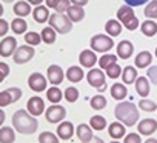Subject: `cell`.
I'll return each instance as SVG.
<instances>
[{
    "label": "cell",
    "instance_id": "8d00e7d4",
    "mask_svg": "<svg viewBox=\"0 0 157 143\" xmlns=\"http://www.w3.org/2000/svg\"><path fill=\"white\" fill-rule=\"evenodd\" d=\"M23 37H25L26 45H29V46H37V45L42 42V36H40L39 32H34V31L26 32V36H23Z\"/></svg>",
    "mask_w": 157,
    "mask_h": 143
},
{
    "label": "cell",
    "instance_id": "30bf717a",
    "mask_svg": "<svg viewBox=\"0 0 157 143\" xmlns=\"http://www.w3.org/2000/svg\"><path fill=\"white\" fill-rule=\"evenodd\" d=\"M63 77H66V76L63 74V69H62L59 65H51V66H48L46 79H48V82H49L51 85H54V86L60 85V83L63 82Z\"/></svg>",
    "mask_w": 157,
    "mask_h": 143
},
{
    "label": "cell",
    "instance_id": "f1b7e54d",
    "mask_svg": "<svg viewBox=\"0 0 157 143\" xmlns=\"http://www.w3.org/2000/svg\"><path fill=\"white\" fill-rule=\"evenodd\" d=\"M122 79L125 85H131L137 80V69L134 66H125L123 73H122Z\"/></svg>",
    "mask_w": 157,
    "mask_h": 143
},
{
    "label": "cell",
    "instance_id": "5bb4252c",
    "mask_svg": "<svg viewBox=\"0 0 157 143\" xmlns=\"http://www.w3.org/2000/svg\"><path fill=\"white\" fill-rule=\"evenodd\" d=\"M75 135L78 137V140H80L82 143H88V141L94 137V134H93V128L88 126L86 123H80V125L75 128Z\"/></svg>",
    "mask_w": 157,
    "mask_h": 143
},
{
    "label": "cell",
    "instance_id": "4dcf8cb0",
    "mask_svg": "<svg viewBox=\"0 0 157 143\" xmlns=\"http://www.w3.org/2000/svg\"><path fill=\"white\" fill-rule=\"evenodd\" d=\"M40 36H42V42H45L46 45H52V43L56 42L57 32H56V29H54V28L46 26V28H43V29H42Z\"/></svg>",
    "mask_w": 157,
    "mask_h": 143
},
{
    "label": "cell",
    "instance_id": "ffe728a7",
    "mask_svg": "<svg viewBox=\"0 0 157 143\" xmlns=\"http://www.w3.org/2000/svg\"><path fill=\"white\" fill-rule=\"evenodd\" d=\"M65 76H66V79L71 83H78L80 80H83V77H85V74H83V71H82L80 66H69L68 71L65 73Z\"/></svg>",
    "mask_w": 157,
    "mask_h": 143
},
{
    "label": "cell",
    "instance_id": "94428289",
    "mask_svg": "<svg viewBox=\"0 0 157 143\" xmlns=\"http://www.w3.org/2000/svg\"><path fill=\"white\" fill-rule=\"evenodd\" d=\"M111 143H120V141H117V140H114V141H111Z\"/></svg>",
    "mask_w": 157,
    "mask_h": 143
},
{
    "label": "cell",
    "instance_id": "6f0895ef",
    "mask_svg": "<svg viewBox=\"0 0 157 143\" xmlns=\"http://www.w3.org/2000/svg\"><path fill=\"white\" fill-rule=\"evenodd\" d=\"M143 143H157V138H152V137H149L148 140H145Z\"/></svg>",
    "mask_w": 157,
    "mask_h": 143
},
{
    "label": "cell",
    "instance_id": "e575fe53",
    "mask_svg": "<svg viewBox=\"0 0 157 143\" xmlns=\"http://www.w3.org/2000/svg\"><path fill=\"white\" fill-rule=\"evenodd\" d=\"M117 63V55L114 54H103L99 60V65H100V69H106L108 66Z\"/></svg>",
    "mask_w": 157,
    "mask_h": 143
},
{
    "label": "cell",
    "instance_id": "7c38bea8",
    "mask_svg": "<svg viewBox=\"0 0 157 143\" xmlns=\"http://www.w3.org/2000/svg\"><path fill=\"white\" fill-rule=\"evenodd\" d=\"M137 131L140 135H151L157 131V122L154 119H143L137 123Z\"/></svg>",
    "mask_w": 157,
    "mask_h": 143
},
{
    "label": "cell",
    "instance_id": "d6a6232c",
    "mask_svg": "<svg viewBox=\"0 0 157 143\" xmlns=\"http://www.w3.org/2000/svg\"><path fill=\"white\" fill-rule=\"evenodd\" d=\"M106 99L102 96V94H97V96H94L91 100H90V105H91V108L93 109H96V111H100V109H105L106 108Z\"/></svg>",
    "mask_w": 157,
    "mask_h": 143
},
{
    "label": "cell",
    "instance_id": "4fadbf2b",
    "mask_svg": "<svg viewBox=\"0 0 157 143\" xmlns=\"http://www.w3.org/2000/svg\"><path fill=\"white\" fill-rule=\"evenodd\" d=\"M78 62H80L82 66L85 68H93L99 60H97V55L93 49H85L80 52V55H78Z\"/></svg>",
    "mask_w": 157,
    "mask_h": 143
},
{
    "label": "cell",
    "instance_id": "681fc988",
    "mask_svg": "<svg viewBox=\"0 0 157 143\" xmlns=\"http://www.w3.org/2000/svg\"><path fill=\"white\" fill-rule=\"evenodd\" d=\"M139 23H140V22H139V19H137V17H134L132 20H129V22H128V23H125L123 26H125L128 31H134V29H137Z\"/></svg>",
    "mask_w": 157,
    "mask_h": 143
},
{
    "label": "cell",
    "instance_id": "ac0fdd59",
    "mask_svg": "<svg viewBox=\"0 0 157 143\" xmlns=\"http://www.w3.org/2000/svg\"><path fill=\"white\" fill-rule=\"evenodd\" d=\"M57 135L62 140H69L74 135V125L71 122H62L57 126Z\"/></svg>",
    "mask_w": 157,
    "mask_h": 143
},
{
    "label": "cell",
    "instance_id": "7bdbcfd3",
    "mask_svg": "<svg viewBox=\"0 0 157 143\" xmlns=\"http://www.w3.org/2000/svg\"><path fill=\"white\" fill-rule=\"evenodd\" d=\"M69 6H71V0H60V2L57 3V6H56L54 9H56V13H62V14H65V13L68 11Z\"/></svg>",
    "mask_w": 157,
    "mask_h": 143
},
{
    "label": "cell",
    "instance_id": "8fae6325",
    "mask_svg": "<svg viewBox=\"0 0 157 143\" xmlns=\"http://www.w3.org/2000/svg\"><path fill=\"white\" fill-rule=\"evenodd\" d=\"M26 111L31 115H34V117L42 115L45 112V102H43V99L42 97H37V96L36 97H31L28 100V103H26Z\"/></svg>",
    "mask_w": 157,
    "mask_h": 143
},
{
    "label": "cell",
    "instance_id": "4316f807",
    "mask_svg": "<svg viewBox=\"0 0 157 143\" xmlns=\"http://www.w3.org/2000/svg\"><path fill=\"white\" fill-rule=\"evenodd\" d=\"M14 14L16 16H19V17H26L28 14H31L33 13V9H31V6H29V3L26 2V0H20V2H17L16 5H14Z\"/></svg>",
    "mask_w": 157,
    "mask_h": 143
},
{
    "label": "cell",
    "instance_id": "52a82bcc",
    "mask_svg": "<svg viewBox=\"0 0 157 143\" xmlns=\"http://www.w3.org/2000/svg\"><path fill=\"white\" fill-rule=\"evenodd\" d=\"M45 117H46L48 123H59L66 117V109L60 105H51L45 111Z\"/></svg>",
    "mask_w": 157,
    "mask_h": 143
},
{
    "label": "cell",
    "instance_id": "db71d44e",
    "mask_svg": "<svg viewBox=\"0 0 157 143\" xmlns=\"http://www.w3.org/2000/svg\"><path fill=\"white\" fill-rule=\"evenodd\" d=\"M5 119H6V115H5V111L0 108V126L3 125V122H5Z\"/></svg>",
    "mask_w": 157,
    "mask_h": 143
},
{
    "label": "cell",
    "instance_id": "c3c4849f",
    "mask_svg": "<svg viewBox=\"0 0 157 143\" xmlns=\"http://www.w3.org/2000/svg\"><path fill=\"white\" fill-rule=\"evenodd\" d=\"M8 91H10V94L13 96V100H14V102H17V100L22 97V89L17 88V86H14V88H8Z\"/></svg>",
    "mask_w": 157,
    "mask_h": 143
},
{
    "label": "cell",
    "instance_id": "5b68a950",
    "mask_svg": "<svg viewBox=\"0 0 157 143\" xmlns=\"http://www.w3.org/2000/svg\"><path fill=\"white\" fill-rule=\"evenodd\" d=\"M86 80L88 83L93 86V88H97L100 91L105 89V80H106V74L103 73V71L99 68H93L88 71V74H86Z\"/></svg>",
    "mask_w": 157,
    "mask_h": 143
},
{
    "label": "cell",
    "instance_id": "cb8c5ba5",
    "mask_svg": "<svg viewBox=\"0 0 157 143\" xmlns=\"http://www.w3.org/2000/svg\"><path fill=\"white\" fill-rule=\"evenodd\" d=\"M140 31H142V34L146 36V37H154V36L157 34V23H155L154 20H151V19H146V20L140 25Z\"/></svg>",
    "mask_w": 157,
    "mask_h": 143
},
{
    "label": "cell",
    "instance_id": "9a60e30c",
    "mask_svg": "<svg viewBox=\"0 0 157 143\" xmlns=\"http://www.w3.org/2000/svg\"><path fill=\"white\" fill-rule=\"evenodd\" d=\"M134 52V46L129 40H122L117 45V57H120L122 60H128Z\"/></svg>",
    "mask_w": 157,
    "mask_h": 143
},
{
    "label": "cell",
    "instance_id": "277c9868",
    "mask_svg": "<svg viewBox=\"0 0 157 143\" xmlns=\"http://www.w3.org/2000/svg\"><path fill=\"white\" fill-rule=\"evenodd\" d=\"M90 46L93 48L94 52H103V54H106L109 49H113V46H114V40H113V37H109V36H105V34H96V36L91 37Z\"/></svg>",
    "mask_w": 157,
    "mask_h": 143
},
{
    "label": "cell",
    "instance_id": "f5cc1de1",
    "mask_svg": "<svg viewBox=\"0 0 157 143\" xmlns=\"http://www.w3.org/2000/svg\"><path fill=\"white\" fill-rule=\"evenodd\" d=\"M45 2H46V6L48 8H56L60 0H45Z\"/></svg>",
    "mask_w": 157,
    "mask_h": 143
},
{
    "label": "cell",
    "instance_id": "e0dca14e",
    "mask_svg": "<svg viewBox=\"0 0 157 143\" xmlns=\"http://www.w3.org/2000/svg\"><path fill=\"white\" fill-rule=\"evenodd\" d=\"M134 17H136L134 9H132V6H129V5H122V6L119 8V11H117V20H119L122 25L128 23V22L132 20Z\"/></svg>",
    "mask_w": 157,
    "mask_h": 143
},
{
    "label": "cell",
    "instance_id": "f6af8a7d",
    "mask_svg": "<svg viewBox=\"0 0 157 143\" xmlns=\"http://www.w3.org/2000/svg\"><path fill=\"white\" fill-rule=\"evenodd\" d=\"M10 74V66L5 62H0V83H2Z\"/></svg>",
    "mask_w": 157,
    "mask_h": 143
},
{
    "label": "cell",
    "instance_id": "b9f144b4",
    "mask_svg": "<svg viewBox=\"0 0 157 143\" xmlns=\"http://www.w3.org/2000/svg\"><path fill=\"white\" fill-rule=\"evenodd\" d=\"M11 103H14V100H13V96L10 94L8 89L0 92V108H5V106H8Z\"/></svg>",
    "mask_w": 157,
    "mask_h": 143
},
{
    "label": "cell",
    "instance_id": "6125c7cd",
    "mask_svg": "<svg viewBox=\"0 0 157 143\" xmlns=\"http://www.w3.org/2000/svg\"><path fill=\"white\" fill-rule=\"evenodd\" d=\"M155 57H157V48H155Z\"/></svg>",
    "mask_w": 157,
    "mask_h": 143
},
{
    "label": "cell",
    "instance_id": "7402d4cb",
    "mask_svg": "<svg viewBox=\"0 0 157 143\" xmlns=\"http://www.w3.org/2000/svg\"><path fill=\"white\" fill-rule=\"evenodd\" d=\"M33 17L37 23H45L49 20V11H48V6H43V5H39L33 9Z\"/></svg>",
    "mask_w": 157,
    "mask_h": 143
},
{
    "label": "cell",
    "instance_id": "7dc6e473",
    "mask_svg": "<svg viewBox=\"0 0 157 143\" xmlns=\"http://www.w3.org/2000/svg\"><path fill=\"white\" fill-rule=\"evenodd\" d=\"M10 28H11V25H10L6 20L0 19V37H2V36H6L8 31H10Z\"/></svg>",
    "mask_w": 157,
    "mask_h": 143
},
{
    "label": "cell",
    "instance_id": "d6986e66",
    "mask_svg": "<svg viewBox=\"0 0 157 143\" xmlns=\"http://www.w3.org/2000/svg\"><path fill=\"white\" fill-rule=\"evenodd\" d=\"M151 62H152V54H151L149 51H140V52L136 55V58H134V63H136V66H137L139 69L148 68V66L151 65Z\"/></svg>",
    "mask_w": 157,
    "mask_h": 143
},
{
    "label": "cell",
    "instance_id": "83f0119b",
    "mask_svg": "<svg viewBox=\"0 0 157 143\" xmlns=\"http://www.w3.org/2000/svg\"><path fill=\"white\" fill-rule=\"evenodd\" d=\"M105 31H106L108 36L116 37V36H119V34L122 32V23H120L119 20H116V19H111V20L106 22V25H105Z\"/></svg>",
    "mask_w": 157,
    "mask_h": 143
},
{
    "label": "cell",
    "instance_id": "836d02e7",
    "mask_svg": "<svg viewBox=\"0 0 157 143\" xmlns=\"http://www.w3.org/2000/svg\"><path fill=\"white\" fill-rule=\"evenodd\" d=\"M90 126H91L94 131H102V129L106 128V120H105V117H102V115H93V117L90 119Z\"/></svg>",
    "mask_w": 157,
    "mask_h": 143
},
{
    "label": "cell",
    "instance_id": "d4e9b609",
    "mask_svg": "<svg viewBox=\"0 0 157 143\" xmlns=\"http://www.w3.org/2000/svg\"><path fill=\"white\" fill-rule=\"evenodd\" d=\"M109 92H111V97L116 99V100H123L128 96V89H126V86L123 83H114L111 86Z\"/></svg>",
    "mask_w": 157,
    "mask_h": 143
},
{
    "label": "cell",
    "instance_id": "ab89813d",
    "mask_svg": "<svg viewBox=\"0 0 157 143\" xmlns=\"http://www.w3.org/2000/svg\"><path fill=\"white\" fill-rule=\"evenodd\" d=\"M105 71H106V76H108L109 79H117V77H120V76H122V73H123L122 68H120L117 63H114V65L108 66Z\"/></svg>",
    "mask_w": 157,
    "mask_h": 143
},
{
    "label": "cell",
    "instance_id": "1f68e13d",
    "mask_svg": "<svg viewBox=\"0 0 157 143\" xmlns=\"http://www.w3.org/2000/svg\"><path fill=\"white\" fill-rule=\"evenodd\" d=\"M46 97L51 103H59L62 99H63V92L59 89V86H51L48 91H46Z\"/></svg>",
    "mask_w": 157,
    "mask_h": 143
},
{
    "label": "cell",
    "instance_id": "7a4b0ae2",
    "mask_svg": "<svg viewBox=\"0 0 157 143\" xmlns=\"http://www.w3.org/2000/svg\"><path fill=\"white\" fill-rule=\"evenodd\" d=\"M114 115L125 126H134L140 117L139 109L132 102H120L114 109Z\"/></svg>",
    "mask_w": 157,
    "mask_h": 143
},
{
    "label": "cell",
    "instance_id": "9c48e42d",
    "mask_svg": "<svg viewBox=\"0 0 157 143\" xmlns=\"http://www.w3.org/2000/svg\"><path fill=\"white\" fill-rule=\"evenodd\" d=\"M28 85L33 91L36 92H42L46 89V85H48V79L45 76H42L40 73H33L28 79Z\"/></svg>",
    "mask_w": 157,
    "mask_h": 143
},
{
    "label": "cell",
    "instance_id": "2e32d148",
    "mask_svg": "<svg viewBox=\"0 0 157 143\" xmlns=\"http://www.w3.org/2000/svg\"><path fill=\"white\" fill-rule=\"evenodd\" d=\"M136 85V91H137V94L140 96V97H148L149 96V91H151V82H149V79L148 77H137V80L134 82Z\"/></svg>",
    "mask_w": 157,
    "mask_h": 143
},
{
    "label": "cell",
    "instance_id": "60d3db41",
    "mask_svg": "<svg viewBox=\"0 0 157 143\" xmlns=\"http://www.w3.org/2000/svg\"><path fill=\"white\" fill-rule=\"evenodd\" d=\"M65 99H66V102L74 103V102L78 99V91H77V88H74V86H68V88L65 89Z\"/></svg>",
    "mask_w": 157,
    "mask_h": 143
},
{
    "label": "cell",
    "instance_id": "d590c367",
    "mask_svg": "<svg viewBox=\"0 0 157 143\" xmlns=\"http://www.w3.org/2000/svg\"><path fill=\"white\" fill-rule=\"evenodd\" d=\"M146 19H157V0H151V2L146 5L145 11H143Z\"/></svg>",
    "mask_w": 157,
    "mask_h": 143
},
{
    "label": "cell",
    "instance_id": "816d5d0a",
    "mask_svg": "<svg viewBox=\"0 0 157 143\" xmlns=\"http://www.w3.org/2000/svg\"><path fill=\"white\" fill-rule=\"evenodd\" d=\"M88 2L90 0H71V5H75V6H85V5H88Z\"/></svg>",
    "mask_w": 157,
    "mask_h": 143
},
{
    "label": "cell",
    "instance_id": "11a10c76",
    "mask_svg": "<svg viewBox=\"0 0 157 143\" xmlns=\"http://www.w3.org/2000/svg\"><path fill=\"white\" fill-rule=\"evenodd\" d=\"M88 143H105V141H103L100 137H96V135H94V137H93V138H91Z\"/></svg>",
    "mask_w": 157,
    "mask_h": 143
},
{
    "label": "cell",
    "instance_id": "74e56055",
    "mask_svg": "<svg viewBox=\"0 0 157 143\" xmlns=\"http://www.w3.org/2000/svg\"><path fill=\"white\" fill-rule=\"evenodd\" d=\"M139 109H142V111H145V112H154V111L157 109V105H155V102H152V100L142 99V100L139 102Z\"/></svg>",
    "mask_w": 157,
    "mask_h": 143
},
{
    "label": "cell",
    "instance_id": "9f6ffc18",
    "mask_svg": "<svg viewBox=\"0 0 157 143\" xmlns=\"http://www.w3.org/2000/svg\"><path fill=\"white\" fill-rule=\"evenodd\" d=\"M26 2H28L29 5H36V6H39V5H42L43 0H26Z\"/></svg>",
    "mask_w": 157,
    "mask_h": 143
},
{
    "label": "cell",
    "instance_id": "44dd1931",
    "mask_svg": "<svg viewBox=\"0 0 157 143\" xmlns=\"http://www.w3.org/2000/svg\"><path fill=\"white\" fill-rule=\"evenodd\" d=\"M65 14L69 17V20H71L72 23L82 22V20L85 19V11H83V8H82V6H75V5H71Z\"/></svg>",
    "mask_w": 157,
    "mask_h": 143
},
{
    "label": "cell",
    "instance_id": "680465c9",
    "mask_svg": "<svg viewBox=\"0 0 157 143\" xmlns=\"http://www.w3.org/2000/svg\"><path fill=\"white\" fill-rule=\"evenodd\" d=\"M5 13V9H3V6H2V3H0V17H2V14Z\"/></svg>",
    "mask_w": 157,
    "mask_h": 143
},
{
    "label": "cell",
    "instance_id": "f35d334b",
    "mask_svg": "<svg viewBox=\"0 0 157 143\" xmlns=\"http://www.w3.org/2000/svg\"><path fill=\"white\" fill-rule=\"evenodd\" d=\"M39 143H59V135L49 131H45L39 135Z\"/></svg>",
    "mask_w": 157,
    "mask_h": 143
},
{
    "label": "cell",
    "instance_id": "3957f363",
    "mask_svg": "<svg viewBox=\"0 0 157 143\" xmlns=\"http://www.w3.org/2000/svg\"><path fill=\"white\" fill-rule=\"evenodd\" d=\"M49 26L56 29V32L59 34H66L72 29V22L69 20V17L66 14L62 13H54L49 16Z\"/></svg>",
    "mask_w": 157,
    "mask_h": 143
},
{
    "label": "cell",
    "instance_id": "6da1fadb",
    "mask_svg": "<svg viewBox=\"0 0 157 143\" xmlns=\"http://www.w3.org/2000/svg\"><path fill=\"white\" fill-rule=\"evenodd\" d=\"M13 126H14V129L17 132L25 134V135H31V134H34L37 131L39 122L26 109H17L13 114Z\"/></svg>",
    "mask_w": 157,
    "mask_h": 143
},
{
    "label": "cell",
    "instance_id": "f546056e",
    "mask_svg": "<svg viewBox=\"0 0 157 143\" xmlns=\"http://www.w3.org/2000/svg\"><path fill=\"white\" fill-rule=\"evenodd\" d=\"M26 28H28V23L22 17H17L11 22V29L14 34H26Z\"/></svg>",
    "mask_w": 157,
    "mask_h": 143
},
{
    "label": "cell",
    "instance_id": "f907efd6",
    "mask_svg": "<svg viewBox=\"0 0 157 143\" xmlns=\"http://www.w3.org/2000/svg\"><path fill=\"white\" fill-rule=\"evenodd\" d=\"M148 2H151V0H125V3L129 6H140V5H145Z\"/></svg>",
    "mask_w": 157,
    "mask_h": 143
},
{
    "label": "cell",
    "instance_id": "bcb514c9",
    "mask_svg": "<svg viewBox=\"0 0 157 143\" xmlns=\"http://www.w3.org/2000/svg\"><path fill=\"white\" fill-rule=\"evenodd\" d=\"M125 143H142V138H140V134L137 132H131L125 137Z\"/></svg>",
    "mask_w": 157,
    "mask_h": 143
},
{
    "label": "cell",
    "instance_id": "ba28073f",
    "mask_svg": "<svg viewBox=\"0 0 157 143\" xmlns=\"http://www.w3.org/2000/svg\"><path fill=\"white\" fill-rule=\"evenodd\" d=\"M17 48L19 46H17L16 37H11V36L3 37L2 42H0V55L2 57H11V55H14Z\"/></svg>",
    "mask_w": 157,
    "mask_h": 143
},
{
    "label": "cell",
    "instance_id": "8992f818",
    "mask_svg": "<svg viewBox=\"0 0 157 143\" xmlns=\"http://www.w3.org/2000/svg\"><path fill=\"white\" fill-rule=\"evenodd\" d=\"M34 54H36L34 48L25 43V45H22V46H19L16 49V52H14V63H17V65L28 63L34 57Z\"/></svg>",
    "mask_w": 157,
    "mask_h": 143
},
{
    "label": "cell",
    "instance_id": "484cf974",
    "mask_svg": "<svg viewBox=\"0 0 157 143\" xmlns=\"http://www.w3.org/2000/svg\"><path fill=\"white\" fill-rule=\"evenodd\" d=\"M14 141H16V132L11 126L0 128V143H14Z\"/></svg>",
    "mask_w": 157,
    "mask_h": 143
},
{
    "label": "cell",
    "instance_id": "603a6c76",
    "mask_svg": "<svg viewBox=\"0 0 157 143\" xmlns=\"http://www.w3.org/2000/svg\"><path fill=\"white\" fill-rule=\"evenodd\" d=\"M108 134L111 135V138L119 140L122 137H125V125L120 122H114L108 126Z\"/></svg>",
    "mask_w": 157,
    "mask_h": 143
},
{
    "label": "cell",
    "instance_id": "ee69618b",
    "mask_svg": "<svg viewBox=\"0 0 157 143\" xmlns=\"http://www.w3.org/2000/svg\"><path fill=\"white\" fill-rule=\"evenodd\" d=\"M146 77L152 85H157V66H149V69L146 71Z\"/></svg>",
    "mask_w": 157,
    "mask_h": 143
},
{
    "label": "cell",
    "instance_id": "91938a15",
    "mask_svg": "<svg viewBox=\"0 0 157 143\" xmlns=\"http://www.w3.org/2000/svg\"><path fill=\"white\" fill-rule=\"evenodd\" d=\"M2 2H6V3H11V2H14V0H2Z\"/></svg>",
    "mask_w": 157,
    "mask_h": 143
}]
</instances>
